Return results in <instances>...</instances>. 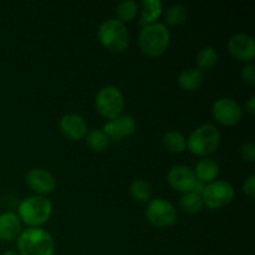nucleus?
I'll use <instances>...</instances> for the list:
<instances>
[{
    "label": "nucleus",
    "mask_w": 255,
    "mask_h": 255,
    "mask_svg": "<svg viewBox=\"0 0 255 255\" xmlns=\"http://www.w3.org/2000/svg\"><path fill=\"white\" fill-rule=\"evenodd\" d=\"M95 105L101 116L105 119H116L125 109V97L119 87L105 86L97 92Z\"/></svg>",
    "instance_id": "6"
},
{
    "label": "nucleus",
    "mask_w": 255,
    "mask_h": 255,
    "mask_svg": "<svg viewBox=\"0 0 255 255\" xmlns=\"http://www.w3.org/2000/svg\"><path fill=\"white\" fill-rule=\"evenodd\" d=\"M179 206H181L182 211L186 212L188 214H197L203 209V201L199 194L189 192V193H184L182 196L181 201H179Z\"/></svg>",
    "instance_id": "22"
},
{
    "label": "nucleus",
    "mask_w": 255,
    "mask_h": 255,
    "mask_svg": "<svg viewBox=\"0 0 255 255\" xmlns=\"http://www.w3.org/2000/svg\"><path fill=\"white\" fill-rule=\"evenodd\" d=\"M204 74L199 69H187L179 74L178 84L184 91H196L203 85Z\"/></svg>",
    "instance_id": "18"
},
{
    "label": "nucleus",
    "mask_w": 255,
    "mask_h": 255,
    "mask_svg": "<svg viewBox=\"0 0 255 255\" xmlns=\"http://www.w3.org/2000/svg\"><path fill=\"white\" fill-rule=\"evenodd\" d=\"M19 255H54L55 242L42 228H27L17 237Z\"/></svg>",
    "instance_id": "1"
},
{
    "label": "nucleus",
    "mask_w": 255,
    "mask_h": 255,
    "mask_svg": "<svg viewBox=\"0 0 255 255\" xmlns=\"http://www.w3.org/2000/svg\"><path fill=\"white\" fill-rule=\"evenodd\" d=\"M129 193H131L132 198L136 199L137 202H142V203H148L153 196L151 184L144 179H136L132 182L131 187H129Z\"/></svg>",
    "instance_id": "20"
},
{
    "label": "nucleus",
    "mask_w": 255,
    "mask_h": 255,
    "mask_svg": "<svg viewBox=\"0 0 255 255\" xmlns=\"http://www.w3.org/2000/svg\"><path fill=\"white\" fill-rule=\"evenodd\" d=\"M97 35L101 44L112 52H122L128 47V30L124 22L117 19H109L102 22Z\"/></svg>",
    "instance_id": "5"
},
{
    "label": "nucleus",
    "mask_w": 255,
    "mask_h": 255,
    "mask_svg": "<svg viewBox=\"0 0 255 255\" xmlns=\"http://www.w3.org/2000/svg\"><path fill=\"white\" fill-rule=\"evenodd\" d=\"M136 120L131 115H120L116 119L107 121L104 126V132L107 137L114 141H122L132 136L136 132Z\"/></svg>",
    "instance_id": "10"
},
{
    "label": "nucleus",
    "mask_w": 255,
    "mask_h": 255,
    "mask_svg": "<svg viewBox=\"0 0 255 255\" xmlns=\"http://www.w3.org/2000/svg\"><path fill=\"white\" fill-rule=\"evenodd\" d=\"M246 107H247V111H248L249 114L254 115V112H255V97L254 96H252L251 99L247 101Z\"/></svg>",
    "instance_id": "29"
},
{
    "label": "nucleus",
    "mask_w": 255,
    "mask_h": 255,
    "mask_svg": "<svg viewBox=\"0 0 255 255\" xmlns=\"http://www.w3.org/2000/svg\"><path fill=\"white\" fill-rule=\"evenodd\" d=\"M196 178L199 182L204 183V182H214L219 174V166L213 158H203L199 159L196 164V168L193 169Z\"/></svg>",
    "instance_id": "16"
},
{
    "label": "nucleus",
    "mask_w": 255,
    "mask_h": 255,
    "mask_svg": "<svg viewBox=\"0 0 255 255\" xmlns=\"http://www.w3.org/2000/svg\"><path fill=\"white\" fill-rule=\"evenodd\" d=\"M167 179H168L169 186L174 191L182 192L183 194L193 192L194 187L198 182L193 169L189 168L188 166H183V164H177V166L172 167L167 174Z\"/></svg>",
    "instance_id": "11"
},
{
    "label": "nucleus",
    "mask_w": 255,
    "mask_h": 255,
    "mask_svg": "<svg viewBox=\"0 0 255 255\" xmlns=\"http://www.w3.org/2000/svg\"><path fill=\"white\" fill-rule=\"evenodd\" d=\"M221 143V132L216 126L206 124L194 129L187 138V148L196 156L206 157L214 153Z\"/></svg>",
    "instance_id": "4"
},
{
    "label": "nucleus",
    "mask_w": 255,
    "mask_h": 255,
    "mask_svg": "<svg viewBox=\"0 0 255 255\" xmlns=\"http://www.w3.org/2000/svg\"><path fill=\"white\" fill-rule=\"evenodd\" d=\"M52 214V204L46 197L31 196L19 204L17 217L30 228H40Z\"/></svg>",
    "instance_id": "3"
},
{
    "label": "nucleus",
    "mask_w": 255,
    "mask_h": 255,
    "mask_svg": "<svg viewBox=\"0 0 255 255\" xmlns=\"http://www.w3.org/2000/svg\"><path fill=\"white\" fill-rule=\"evenodd\" d=\"M169 41L171 32L162 22L143 26L138 35V44L142 52L151 57L161 56L168 47Z\"/></svg>",
    "instance_id": "2"
},
{
    "label": "nucleus",
    "mask_w": 255,
    "mask_h": 255,
    "mask_svg": "<svg viewBox=\"0 0 255 255\" xmlns=\"http://www.w3.org/2000/svg\"><path fill=\"white\" fill-rule=\"evenodd\" d=\"M60 129L66 138L79 141L87 134V124L77 114H67L60 120Z\"/></svg>",
    "instance_id": "14"
},
{
    "label": "nucleus",
    "mask_w": 255,
    "mask_h": 255,
    "mask_svg": "<svg viewBox=\"0 0 255 255\" xmlns=\"http://www.w3.org/2000/svg\"><path fill=\"white\" fill-rule=\"evenodd\" d=\"M21 232V221L17 214L5 212L0 214V241L11 242L19 237Z\"/></svg>",
    "instance_id": "15"
},
{
    "label": "nucleus",
    "mask_w": 255,
    "mask_h": 255,
    "mask_svg": "<svg viewBox=\"0 0 255 255\" xmlns=\"http://www.w3.org/2000/svg\"><path fill=\"white\" fill-rule=\"evenodd\" d=\"M146 218L153 226L168 228L176 224L177 211L171 202L163 198H154L147 203Z\"/></svg>",
    "instance_id": "8"
},
{
    "label": "nucleus",
    "mask_w": 255,
    "mask_h": 255,
    "mask_svg": "<svg viewBox=\"0 0 255 255\" xmlns=\"http://www.w3.org/2000/svg\"><path fill=\"white\" fill-rule=\"evenodd\" d=\"M86 143L94 152L101 153L110 146V138L101 129H92L86 134Z\"/></svg>",
    "instance_id": "21"
},
{
    "label": "nucleus",
    "mask_w": 255,
    "mask_h": 255,
    "mask_svg": "<svg viewBox=\"0 0 255 255\" xmlns=\"http://www.w3.org/2000/svg\"><path fill=\"white\" fill-rule=\"evenodd\" d=\"M213 117L224 126H234L243 116V110L233 99H219L213 105Z\"/></svg>",
    "instance_id": "9"
},
{
    "label": "nucleus",
    "mask_w": 255,
    "mask_h": 255,
    "mask_svg": "<svg viewBox=\"0 0 255 255\" xmlns=\"http://www.w3.org/2000/svg\"><path fill=\"white\" fill-rule=\"evenodd\" d=\"M228 50L234 59L243 62H252L255 56V40L252 35L236 34L229 39Z\"/></svg>",
    "instance_id": "13"
},
{
    "label": "nucleus",
    "mask_w": 255,
    "mask_h": 255,
    "mask_svg": "<svg viewBox=\"0 0 255 255\" xmlns=\"http://www.w3.org/2000/svg\"><path fill=\"white\" fill-rule=\"evenodd\" d=\"M163 11V4L159 0H143L141 2V15L139 24L147 26L157 22Z\"/></svg>",
    "instance_id": "17"
},
{
    "label": "nucleus",
    "mask_w": 255,
    "mask_h": 255,
    "mask_svg": "<svg viewBox=\"0 0 255 255\" xmlns=\"http://www.w3.org/2000/svg\"><path fill=\"white\" fill-rule=\"evenodd\" d=\"M1 255H19V254L14 251H6V252H4Z\"/></svg>",
    "instance_id": "30"
},
{
    "label": "nucleus",
    "mask_w": 255,
    "mask_h": 255,
    "mask_svg": "<svg viewBox=\"0 0 255 255\" xmlns=\"http://www.w3.org/2000/svg\"><path fill=\"white\" fill-rule=\"evenodd\" d=\"M197 65L201 71H207L214 67L218 62V54L213 47H204V49L199 50L198 54L196 56Z\"/></svg>",
    "instance_id": "23"
},
{
    "label": "nucleus",
    "mask_w": 255,
    "mask_h": 255,
    "mask_svg": "<svg viewBox=\"0 0 255 255\" xmlns=\"http://www.w3.org/2000/svg\"><path fill=\"white\" fill-rule=\"evenodd\" d=\"M187 17V9L186 6L181 4H174L169 6L166 11V22L172 26L182 24L184 22Z\"/></svg>",
    "instance_id": "25"
},
{
    "label": "nucleus",
    "mask_w": 255,
    "mask_h": 255,
    "mask_svg": "<svg viewBox=\"0 0 255 255\" xmlns=\"http://www.w3.org/2000/svg\"><path fill=\"white\" fill-rule=\"evenodd\" d=\"M26 184L31 191L39 196H46L52 193L56 188V179L54 174L45 168H32L25 177Z\"/></svg>",
    "instance_id": "12"
},
{
    "label": "nucleus",
    "mask_w": 255,
    "mask_h": 255,
    "mask_svg": "<svg viewBox=\"0 0 255 255\" xmlns=\"http://www.w3.org/2000/svg\"><path fill=\"white\" fill-rule=\"evenodd\" d=\"M242 157H243L246 161L248 162H254L255 161V146L253 142H247L242 146L241 148Z\"/></svg>",
    "instance_id": "27"
},
{
    "label": "nucleus",
    "mask_w": 255,
    "mask_h": 255,
    "mask_svg": "<svg viewBox=\"0 0 255 255\" xmlns=\"http://www.w3.org/2000/svg\"><path fill=\"white\" fill-rule=\"evenodd\" d=\"M162 146L171 153H182L187 148V138L178 131L167 132L162 139Z\"/></svg>",
    "instance_id": "19"
},
{
    "label": "nucleus",
    "mask_w": 255,
    "mask_h": 255,
    "mask_svg": "<svg viewBox=\"0 0 255 255\" xmlns=\"http://www.w3.org/2000/svg\"><path fill=\"white\" fill-rule=\"evenodd\" d=\"M242 79L249 85L255 84V65L253 62H248L242 70Z\"/></svg>",
    "instance_id": "26"
},
{
    "label": "nucleus",
    "mask_w": 255,
    "mask_h": 255,
    "mask_svg": "<svg viewBox=\"0 0 255 255\" xmlns=\"http://www.w3.org/2000/svg\"><path fill=\"white\" fill-rule=\"evenodd\" d=\"M137 12H138V4L133 0H125L116 6L117 20H120L124 24L132 21L136 17Z\"/></svg>",
    "instance_id": "24"
},
{
    "label": "nucleus",
    "mask_w": 255,
    "mask_h": 255,
    "mask_svg": "<svg viewBox=\"0 0 255 255\" xmlns=\"http://www.w3.org/2000/svg\"><path fill=\"white\" fill-rule=\"evenodd\" d=\"M236 196L233 186L227 181H214L204 187L201 197L208 208L218 209L228 206Z\"/></svg>",
    "instance_id": "7"
},
{
    "label": "nucleus",
    "mask_w": 255,
    "mask_h": 255,
    "mask_svg": "<svg viewBox=\"0 0 255 255\" xmlns=\"http://www.w3.org/2000/svg\"><path fill=\"white\" fill-rule=\"evenodd\" d=\"M243 192L251 199L255 198V176L251 174L243 183Z\"/></svg>",
    "instance_id": "28"
}]
</instances>
